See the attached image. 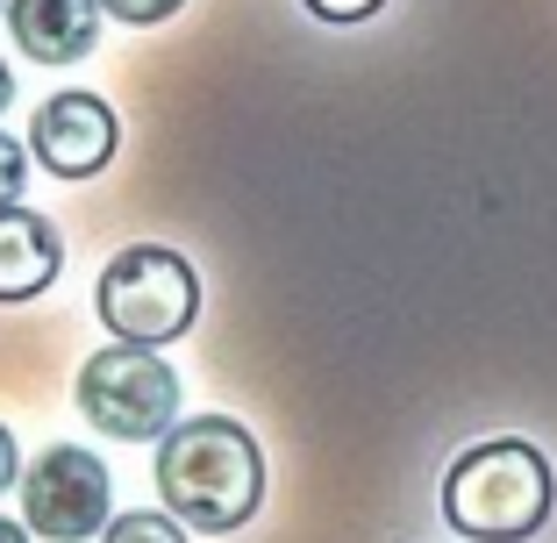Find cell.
I'll return each instance as SVG.
<instances>
[{
  "mask_svg": "<svg viewBox=\"0 0 557 543\" xmlns=\"http://www.w3.org/2000/svg\"><path fill=\"white\" fill-rule=\"evenodd\" d=\"M158 501L200 536H230L264 508V458L258 436L230 415L172 422L158 436Z\"/></svg>",
  "mask_w": 557,
  "mask_h": 543,
  "instance_id": "cell-1",
  "label": "cell"
},
{
  "mask_svg": "<svg viewBox=\"0 0 557 543\" xmlns=\"http://www.w3.org/2000/svg\"><path fill=\"white\" fill-rule=\"evenodd\" d=\"M557 508L550 458L522 436H486L443 472V522L472 543H529Z\"/></svg>",
  "mask_w": 557,
  "mask_h": 543,
  "instance_id": "cell-2",
  "label": "cell"
},
{
  "mask_svg": "<svg viewBox=\"0 0 557 543\" xmlns=\"http://www.w3.org/2000/svg\"><path fill=\"white\" fill-rule=\"evenodd\" d=\"M94 314L115 330V344H180L200 314V280L180 250L164 244H129L108 258L94 286Z\"/></svg>",
  "mask_w": 557,
  "mask_h": 543,
  "instance_id": "cell-3",
  "label": "cell"
},
{
  "mask_svg": "<svg viewBox=\"0 0 557 543\" xmlns=\"http://www.w3.org/2000/svg\"><path fill=\"white\" fill-rule=\"evenodd\" d=\"M72 400H79V415L100 436H115V444H158L164 429L180 422V372L150 344H108L79 365Z\"/></svg>",
  "mask_w": 557,
  "mask_h": 543,
  "instance_id": "cell-4",
  "label": "cell"
},
{
  "mask_svg": "<svg viewBox=\"0 0 557 543\" xmlns=\"http://www.w3.org/2000/svg\"><path fill=\"white\" fill-rule=\"evenodd\" d=\"M108 508H115V479L79 444H50L22 472V522H29V536L86 543V536L108 529Z\"/></svg>",
  "mask_w": 557,
  "mask_h": 543,
  "instance_id": "cell-5",
  "label": "cell"
},
{
  "mask_svg": "<svg viewBox=\"0 0 557 543\" xmlns=\"http://www.w3.org/2000/svg\"><path fill=\"white\" fill-rule=\"evenodd\" d=\"M115 150H122V122L100 94L65 86L29 115V158L50 180H94V172L115 165Z\"/></svg>",
  "mask_w": 557,
  "mask_h": 543,
  "instance_id": "cell-6",
  "label": "cell"
},
{
  "mask_svg": "<svg viewBox=\"0 0 557 543\" xmlns=\"http://www.w3.org/2000/svg\"><path fill=\"white\" fill-rule=\"evenodd\" d=\"M8 29L36 65H79L100 44V0H8Z\"/></svg>",
  "mask_w": 557,
  "mask_h": 543,
  "instance_id": "cell-7",
  "label": "cell"
},
{
  "mask_svg": "<svg viewBox=\"0 0 557 543\" xmlns=\"http://www.w3.org/2000/svg\"><path fill=\"white\" fill-rule=\"evenodd\" d=\"M65 272V244L36 208H0V300H36Z\"/></svg>",
  "mask_w": 557,
  "mask_h": 543,
  "instance_id": "cell-8",
  "label": "cell"
},
{
  "mask_svg": "<svg viewBox=\"0 0 557 543\" xmlns=\"http://www.w3.org/2000/svg\"><path fill=\"white\" fill-rule=\"evenodd\" d=\"M100 543H186V522L172 508H129V515H108Z\"/></svg>",
  "mask_w": 557,
  "mask_h": 543,
  "instance_id": "cell-9",
  "label": "cell"
},
{
  "mask_svg": "<svg viewBox=\"0 0 557 543\" xmlns=\"http://www.w3.org/2000/svg\"><path fill=\"white\" fill-rule=\"evenodd\" d=\"M186 0H100V15L108 22H129V29H158V22H172Z\"/></svg>",
  "mask_w": 557,
  "mask_h": 543,
  "instance_id": "cell-10",
  "label": "cell"
},
{
  "mask_svg": "<svg viewBox=\"0 0 557 543\" xmlns=\"http://www.w3.org/2000/svg\"><path fill=\"white\" fill-rule=\"evenodd\" d=\"M22 180H29V150H22L15 136H0V208H15Z\"/></svg>",
  "mask_w": 557,
  "mask_h": 543,
  "instance_id": "cell-11",
  "label": "cell"
},
{
  "mask_svg": "<svg viewBox=\"0 0 557 543\" xmlns=\"http://www.w3.org/2000/svg\"><path fill=\"white\" fill-rule=\"evenodd\" d=\"M300 8H308L314 22H372L386 0H300Z\"/></svg>",
  "mask_w": 557,
  "mask_h": 543,
  "instance_id": "cell-12",
  "label": "cell"
},
{
  "mask_svg": "<svg viewBox=\"0 0 557 543\" xmlns=\"http://www.w3.org/2000/svg\"><path fill=\"white\" fill-rule=\"evenodd\" d=\"M8 486H22V451H15V429L0 422V494Z\"/></svg>",
  "mask_w": 557,
  "mask_h": 543,
  "instance_id": "cell-13",
  "label": "cell"
},
{
  "mask_svg": "<svg viewBox=\"0 0 557 543\" xmlns=\"http://www.w3.org/2000/svg\"><path fill=\"white\" fill-rule=\"evenodd\" d=\"M0 543H29V522H8L0 515Z\"/></svg>",
  "mask_w": 557,
  "mask_h": 543,
  "instance_id": "cell-14",
  "label": "cell"
},
{
  "mask_svg": "<svg viewBox=\"0 0 557 543\" xmlns=\"http://www.w3.org/2000/svg\"><path fill=\"white\" fill-rule=\"evenodd\" d=\"M8 100H15V72H8V58H0V115H8Z\"/></svg>",
  "mask_w": 557,
  "mask_h": 543,
  "instance_id": "cell-15",
  "label": "cell"
},
{
  "mask_svg": "<svg viewBox=\"0 0 557 543\" xmlns=\"http://www.w3.org/2000/svg\"><path fill=\"white\" fill-rule=\"evenodd\" d=\"M0 15H8V0H0Z\"/></svg>",
  "mask_w": 557,
  "mask_h": 543,
  "instance_id": "cell-16",
  "label": "cell"
}]
</instances>
